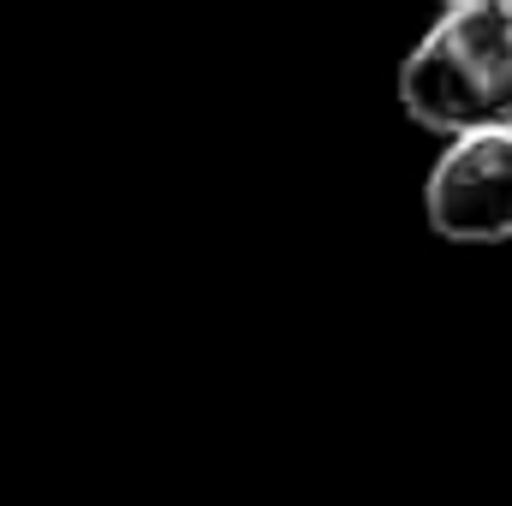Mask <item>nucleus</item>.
<instances>
[{
    "label": "nucleus",
    "instance_id": "7ed1b4c3",
    "mask_svg": "<svg viewBox=\"0 0 512 506\" xmlns=\"http://www.w3.org/2000/svg\"><path fill=\"white\" fill-rule=\"evenodd\" d=\"M441 6H453V0H441Z\"/></svg>",
    "mask_w": 512,
    "mask_h": 506
},
{
    "label": "nucleus",
    "instance_id": "f257e3e1",
    "mask_svg": "<svg viewBox=\"0 0 512 506\" xmlns=\"http://www.w3.org/2000/svg\"><path fill=\"white\" fill-rule=\"evenodd\" d=\"M399 108L441 137L512 126V0H453L399 60Z\"/></svg>",
    "mask_w": 512,
    "mask_h": 506
},
{
    "label": "nucleus",
    "instance_id": "f03ea898",
    "mask_svg": "<svg viewBox=\"0 0 512 506\" xmlns=\"http://www.w3.org/2000/svg\"><path fill=\"white\" fill-rule=\"evenodd\" d=\"M429 233L447 245H507L512 239V126L447 137L423 185Z\"/></svg>",
    "mask_w": 512,
    "mask_h": 506
}]
</instances>
